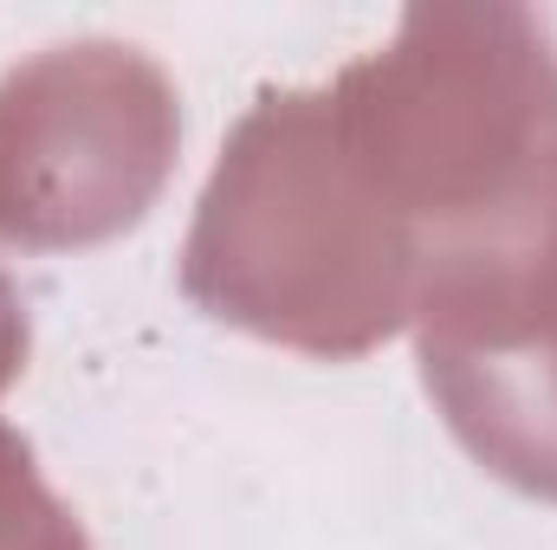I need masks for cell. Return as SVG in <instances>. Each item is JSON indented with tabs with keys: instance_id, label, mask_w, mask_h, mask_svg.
Returning a JSON list of instances; mask_svg holds the SVG:
<instances>
[{
	"instance_id": "cell-2",
	"label": "cell",
	"mask_w": 557,
	"mask_h": 550,
	"mask_svg": "<svg viewBox=\"0 0 557 550\" xmlns=\"http://www.w3.org/2000/svg\"><path fill=\"white\" fill-rule=\"evenodd\" d=\"M182 291L260 343L350 363L416 330L428 260L337 137L324 85L260 91L182 240Z\"/></svg>"
},
{
	"instance_id": "cell-6",
	"label": "cell",
	"mask_w": 557,
	"mask_h": 550,
	"mask_svg": "<svg viewBox=\"0 0 557 550\" xmlns=\"http://www.w3.org/2000/svg\"><path fill=\"white\" fill-rule=\"evenodd\" d=\"M26 350H33L26 298H20V285L7 278V266H0V389H13V383H20V370H26Z\"/></svg>"
},
{
	"instance_id": "cell-4",
	"label": "cell",
	"mask_w": 557,
	"mask_h": 550,
	"mask_svg": "<svg viewBox=\"0 0 557 550\" xmlns=\"http://www.w3.org/2000/svg\"><path fill=\"white\" fill-rule=\"evenodd\" d=\"M416 350L454 440L557 505V234L525 273L421 304Z\"/></svg>"
},
{
	"instance_id": "cell-1",
	"label": "cell",
	"mask_w": 557,
	"mask_h": 550,
	"mask_svg": "<svg viewBox=\"0 0 557 550\" xmlns=\"http://www.w3.org/2000/svg\"><path fill=\"white\" fill-rule=\"evenodd\" d=\"M337 137L416 234L428 298L525 273L557 234V20L416 7L331 85ZM421 298V304H428Z\"/></svg>"
},
{
	"instance_id": "cell-5",
	"label": "cell",
	"mask_w": 557,
	"mask_h": 550,
	"mask_svg": "<svg viewBox=\"0 0 557 550\" xmlns=\"http://www.w3.org/2000/svg\"><path fill=\"white\" fill-rule=\"evenodd\" d=\"M0 550H91L78 512L46 486L26 434L0 421Z\"/></svg>"
},
{
	"instance_id": "cell-3",
	"label": "cell",
	"mask_w": 557,
	"mask_h": 550,
	"mask_svg": "<svg viewBox=\"0 0 557 550\" xmlns=\"http://www.w3.org/2000/svg\"><path fill=\"white\" fill-rule=\"evenodd\" d=\"M182 149L169 72L124 39H65L0 78V240L78 253L131 234Z\"/></svg>"
}]
</instances>
